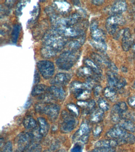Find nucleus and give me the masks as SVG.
Wrapping results in <instances>:
<instances>
[{
	"instance_id": "1",
	"label": "nucleus",
	"mask_w": 135,
	"mask_h": 152,
	"mask_svg": "<svg viewBox=\"0 0 135 152\" xmlns=\"http://www.w3.org/2000/svg\"><path fill=\"white\" fill-rule=\"evenodd\" d=\"M46 36L44 41L43 46L57 53L61 50L67 44L65 37L59 34L56 31Z\"/></svg>"
},
{
	"instance_id": "2",
	"label": "nucleus",
	"mask_w": 135,
	"mask_h": 152,
	"mask_svg": "<svg viewBox=\"0 0 135 152\" xmlns=\"http://www.w3.org/2000/svg\"><path fill=\"white\" fill-rule=\"evenodd\" d=\"M80 58V53L77 51H66L61 53L57 59L58 67L63 70H69L77 63Z\"/></svg>"
},
{
	"instance_id": "3",
	"label": "nucleus",
	"mask_w": 135,
	"mask_h": 152,
	"mask_svg": "<svg viewBox=\"0 0 135 152\" xmlns=\"http://www.w3.org/2000/svg\"><path fill=\"white\" fill-rule=\"evenodd\" d=\"M36 66L45 79H49L54 75L55 66L53 62L48 60L39 61L36 64Z\"/></svg>"
},
{
	"instance_id": "4",
	"label": "nucleus",
	"mask_w": 135,
	"mask_h": 152,
	"mask_svg": "<svg viewBox=\"0 0 135 152\" xmlns=\"http://www.w3.org/2000/svg\"><path fill=\"white\" fill-rule=\"evenodd\" d=\"M62 118L63 121L61 123L60 129L63 132H70L76 127L77 121L73 116L68 113L62 114Z\"/></svg>"
},
{
	"instance_id": "5",
	"label": "nucleus",
	"mask_w": 135,
	"mask_h": 152,
	"mask_svg": "<svg viewBox=\"0 0 135 152\" xmlns=\"http://www.w3.org/2000/svg\"><path fill=\"white\" fill-rule=\"evenodd\" d=\"M60 108L56 104H50L44 106L42 113L47 115L51 121H55L60 114Z\"/></svg>"
},
{
	"instance_id": "6",
	"label": "nucleus",
	"mask_w": 135,
	"mask_h": 152,
	"mask_svg": "<svg viewBox=\"0 0 135 152\" xmlns=\"http://www.w3.org/2000/svg\"><path fill=\"white\" fill-rule=\"evenodd\" d=\"M71 78L72 77L69 74L59 73L56 75L52 80L50 83L53 85L61 86L68 84Z\"/></svg>"
},
{
	"instance_id": "7",
	"label": "nucleus",
	"mask_w": 135,
	"mask_h": 152,
	"mask_svg": "<svg viewBox=\"0 0 135 152\" xmlns=\"http://www.w3.org/2000/svg\"><path fill=\"white\" fill-rule=\"evenodd\" d=\"M123 38L122 40V47L126 52L129 51L131 48L133 42L131 34L129 28H124L122 31Z\"/></svg>"
},
{
	"instance_id": "8",
	"label": "nucleus",
	"mask_w": 135,
	"mask_h": 152,
	"mask_svg": "<svg viewBox=\"0 0 135 152\" xmlns=\"http://www.w3.org/2000/svg\"><path fill=\"white\" fill-rule=\"evenodd\" d=\"M49 93L53 99L63 101L66 97V93L61 86L53 85L49 88Z\"/></svg>"
},
{
	"instance_id": "9",
	"label": "nucleus",
	"mask_w": 135,
	"mask_h": 152,
	"mask_svg": "<svg viewBox=\"0 0 135 152\" xmlns=\"http://www.w3.org/2000/svg\"><path fill=\"white\" fill-rule=\"evenodd\" d=\"M87 89L88 88L86 86V84L77 81L73 82L70 86V90L71 92L77 99L79 98Z\"/></svg>"
},
{
	"instance_id": "10",
	"label": "nucleus",
	"mask_w": 135,
	"mask_h": 152,
	"mask_svg": "<svg viewBox=\"0 0 135 152\" xmlns=\"http://www.w3.org/2000/svg\"><path fill=\"white\" fill-rule=\"evenodd\" d=\"M127 133L126 130L118 126L110 129L107 133V135L111 138L119 140L123 138Z\"/></svg>"
},
{
	"instance_id": "11",
	"label": "nucleus",
	"mask_w": 135,
	"mask_h": 152,
	"mask_svg": "<svg viewBox=\"0 0 135 152\" xmlns=\"http://www.w3.org/2000/svg\"><path fill=\"white\" fill-rule=\"evenodd\" d=\"M125 20L120 14H117L110 16L106 21V26L118 27L125 24Z\"/></svg>"
},
{
	"instance_id": "12",
	"label": "nucleus",
	"mask_w": 135,
	"mask_h": 152,
	"mask_svg": "<svg viewBox=\"0 0 135 152\" xmlns=\"http://www.w3.org/2000/svg\"><path fill=\"white\" fill-rule=\"evenodd\" d=\"M127 9L126 2L124 1H116L111 7V11L114 15L120 14Z\"/></svg>"
},
{
	"instance_id": "13",
	"label": "nucleus",
	"mask_w": 135,
	"mask_h": 152,
	"mask_svg": "<svg viewBox=\"0 0 135 152\" xmlns=\"http://www.w3.org/2000/svg\"><path fill=\"white\" fill-rule=\"evenodd\" d=\"M108 83L111 87L118 88L123 77H120L117 73L110 71L107 74Z\"/></svg>"
},
{
	"instance_id": "14",
	"label": "nucleus",
	"mask_w": 135,
	"mask_h": 152,
	"mask_svg": "<svg viewBox=\"0 0 135 152\" xmlns=\"http://www.w3.org/2000/svg\"><path fill=\"white\" fill-rule=\"evenodd\" d=\"M49 90V88L45 84H37L33 88L31 95L34 97L39 96L41 97L48 93Z\"/></svg>"
},
{
	"instance_id": "15",
	"label": "nucleus",
	"mask_w": 135,
	"mask_h": 152,
	"mask_svg": "<svg viewBox=\"0 0 135 152\" xmlns=\"http://www.w3.org/2000/svg\"><path fill=\"white\" fill-rule=\"evenodd\" d=\"M39 126V134L42 136H45L48 134L49 126L47 120L44 118L40 117L37 119Z\"/></svg>"
},
{
	"instance_id": "16",
	"label": "nucleus",
	"mask_w": 135,
	"mask_h": 152,
	"mask_svg": "<svg viewBox=\"0 0 135 152\" xmlns=\"http://www.w3.org/2000/svg\"><path fill=\"white\" fill-rule=\"evenodd\" d=\"M118 144L117 140L115 139L104 140L98 141L96 144V146L98 147H107L113 148Z\"/></svg>"
},
{
	"instance_id": "17",
	"label": "nucleus",
	"mask_w": 135,
	"mask_h": 152,
	"mask_svg": "<svg viewBox=\"0 0 135 152\" xmlns=\"http://www.w3.org/2000/svg\"><path fill=\"white\" fill-rule=\"evenodd\" d=\"M111 117L113 122H119L121 121L123 118V114L120 111L117 104H115L112 107L111 110Z\"/></svg>"
},
{
	"instance_id": "18",
	"label": "nucleus",
	"mask_w": 135,
	"mask_h": 152,
	"mask_svg": "<svg viewBox=\"0 0 135 152\" xmlns=\"http://www.w3.org/2000/svg\"><path fill=\"white\" fill-rule=\"evenodd\" d=\"M91 45L96 50L101 52H106L107 45L104 40H96L92 39L90 42Z\"/></svg>"
},
{
	"instance_id": "19",
	"label": "nucleus",
	"mask_w": 135,
	"mask_h": 152,
	"mask_svg": "<svg viewBox=\"0 0 135 152\" xmlns=\"http://www.w3.org/2000/svg\"><path fill=\"white\" fill-rule=\"evenodd\" d=\"M23 124L26 129H33L36 127L37 122L36 120L31 116H27L23 119Z\"/></svg>"
},
{
	"instance_id": "20",
	"label": "nucleus",
	"mask_w": 135,
	"mask_h": 152,
	"mask_svg": "<svg viewBox=\"0 0 135 152\" xmlns=\"http://www.w3.org/2000/svg\"><path fill=\"white\" fill-rule=\"evenodd\" d=\"M85 64L86 66H88L92 70L93 73L97 75H101V71L99 66L93 61L89 59H86L85 60Z\"/></svg>"
},
{
	"instance_id": "21",
	"label": "nucleus",
	"mask_w": 135,
	"mask_h": 152,
	"mask_svg": "<svg viewBox=\"0 0 135 152\" xmlns=\"http://www.w3.org/2000/svg\"><path fill=\"white\" fill-rule=\"evenodd\" d=\"M104 110L100 109H96L92 112L90 116V120L93 123L100 122L104 118Z\"/></svg>"
},
{
	"instance_id": "22",
	"label": "nucleus",
	"mask_w": 135,
	"mask_h": 152,
	"mask_svg": "<svg viewBox=\"0 0 135 152\" xmlns=\"http://www.w3.org/2000/svg\"><path fill=\"white\" fill-rule=\"evenodd\" d=\"M120 122L119 126L125 130L131 132H135V124L132 121L125 119Z\"/></svg>"
},
{
	"instance_id": "23",
	"label": "nucleus",
	"mask_w": 135,
	"mask_h": 152,
	"mask_svg": "<svg viewBox=\"0 0 135 152\" xmlns=\"http://www.w3.org/2000/svg\"><path fill=\"white\" fill-rule=\"evenodd\" d=\"M89 130L88 126L86 123L82 124L80 126L79 130L77 132L76 136L80 137L82 140H86L88 136V133Z\"/></svg>"
},
{
	"instance_id": "24",
	"label": "nucleus",
	"mask_w": 135,
	"mask_h": 152,
	"mask_svg": "<svg viewBox=\"0 0 135 152\" xmlns=\"http://www.w3.org/2000/svg\"><path fill=\"white\" fill-rule=\"evenodd\" d=\"M54 7L61 12H68L70 8V5L66 1H57L54 3Z\"/></svg>"
},
{
	"instance_id": "25",
	"label": "nucleus",
	"mask_w": 135,
	"mask_h": 152,
	"mask_svg": "<svg viewBox=\"0 0 135 152\" xmlns=\"http://www.w3.org/2000/svg\"><path fill=\"white\" fill-rule=\"evenodd\" d=\"M93 72V71L89 67L87 66H85L79 69L77 71V74L79 77L88 79L91 78Z\"/></svg>"
},
{
	"instance_id": "26",
	"label": "nucleus",
	"mask_w": 135,
	"mask_h": 152,
	"mask_svg": "<svg viewBox=\"0 0 135 152\" xmlns=\"http://www.w3.org/2000/svg\"><path fill=\"white\" fill-rule=\"evenodd\" d=\"M103 94L105 98L112 101L117 97L115 90L111 87H107L103 90Z\"/></svg>"
},
{
	"instance_id": "27",
	"label": "nucleus",
	"mask_w": 135,
	"mask_h": 152,
	"mask_svg": "<svg viewBox=\"0 0 135 152\" xmlns=\"http://www.w3.org/2000/svg\"><path fill=\"white\" fill-rule=\"evenodd\" d=\"M117 141L118 143H128L132 144L135 142V136L133 134L128 132L123 138Z\"/></svg>"
},
{
	"instance_id": "28",
	"label": "nucleus",
	"mask_w": 135,
	"mask_h": 152,
	"mask_svg": "<svg viewBox=\"0 0 135 152\" xmlns=\"http://www.w3.org/2000/svg\"><path fill=\"white\" fill-rule=\"evenodd\" d=\"M92 58L96 63L101 65H107L108 66L110 62L107 59H105L98 53H93L92 55Z\"/></svg>"
},
{
	"instance_id": "29",
	"label": "nucleus",
	"mask_w": 135,
	"mask_h": 152,
	"mask_svg": "<svg viewBox=\"0 0 135 152\" xmlns=\"http://www.w3.org/2000/svg\"><path fill=\"white\" fill-rule=\"evenodd\" d=\"M92 39L96 40H104L105 34L101 29L97 28L91 32Z\"/></svg>"
},
{
	"instance_id": "30",
	"label": "nucleus",
	"mask_w": 135,
	"mask_h": 152,
	"mask_svg": "<svg viewBox=\"0 0 135 152\" xmlns=\"http://www.w3.org/2000/svg\"><path fill=\"white\" fill-rule=\"evenodd\" d=\"M20 30V26L19 24H16L14 26L12 33V42L16 43L19 37V34Z\"/></svg>"
},
{
	"instance_id": "31",
	"label": "nucleus",
	"mask_w": 135,
	"mask_h": 152,
	"mask_svg": "<svg viewBox=\"0 0 135 152\" xmlns=\"http://www.w3.org/2000/svg\"><path fill=\"white\" fill-rule=\"evenodd\" d=\"M99 109L104 111H107L109 109V104L106 100L103 98L99 99L98 101Z\"/></svg>"
},
{
	"instance_id": "32",
	"label": "nucleus",
	"mask_w": 135,
	"mask_h": 152,
	"mask_svg": "<svg viewBox=\"0 0 135 152\" xmlns=\"http://www.w3.org/2000/svg\"><path fill=\"white\" fill-rule=\"evenodd\" d=\"M67 109L74 116H77L79 115V110L78 107L75 104L70 103L67 104Z\"/></svg>"
},
{
	"instance_id": "33",
	"label": "nucleus",
	"mask_w": 135,
	"mask_h": 152,
	"mask_svg": "<svg viewBox=\"0 0 135 152\" xmlns=\"http://www.w3.org/2000/svg\"><path fill=\"white\" fill-rule=\"evenodd\" d=\"M92 152H115L113 148H107V147H98L93 150Z\"/></svg>"
},
{
	"instance_id": "34",
	"label": "nucleus",
	"mask_w": 135,
	"mask_h": 152,
	"mask_svg": "<svg viewBox=\"0 0 135 152\" xmlns=\"http://www.w3.org/2000/svg\"><path fill=\"white\" fill-rule=\"evenodd\" d=\"M117 104L123 115L124 113L126 112L127 111L128 109V106L125 102H120L117 103Z\"/></svg>"
},
{
	"instance_id": "35",
	"label": "nucleus",
	"mask_w": 135,
	"mask_h": 152,
	"mask_svg": "<svg viewBox=\"0 0 135 152\" xmlns=\"http://www.w3.org/2000/svg\"><path fill=\"white\" fill-rule=\"evenodd\" d=\"M102 127L99 125H98L93 129V133L95 136H99L102 131Z\"/></svg>"
},
{
	"instance_id": "36",
	"label": "nucleus",
	"mask_w": 135,
	"mask_h": 152,
	"mask_svg": "<svg viewBox=\"0 0 135 152\" xmlns=\"http://www.w3.org/2000/svg\"><path fill=\"white\" fill-rule=\"evenodd\" d=\"M102 87L101 86L97 85L93 88V94L96 97H99L102 91Z\"/></svg>"
},
{
	"instance_id": "37",
	"label": "nucleus",
	"mask_w": 135,
	"mask_h": 152,
	"mask_svg": "<svg viewBox=\"0 0 135 152\" xmlns=\"http://www.w3.org/2000/svg\"><path fill=\"white\" fill-rule=\"evenodd\" d=\"M128 103L131 107L135 109V96L129 97L128 99Z\"/></svg>"
},
{
	"instance_id": "38",
	"label": "nucleus",
	"mask_w": 135,
	"mask_h": 152,
	"mask_svg": "<svg viewBox=\"0 0 135 152\" xmlns=\"http://www.w3.org/2000/svg\"><path fill=\"white\" fill-rule=\"evenodd\" d=\"M111 70V72H115V73H117V71H118V68L115 65L114 63L110 61L109 62L108 65L107 66Z\"/></svg>"
},
{
	"instance_id": "39",
	"label": "nucleus",
	"mask_w": 135,
	"mask_h": 152,
	"mask_svg": "<svg viewBox=\"0 0 135 152\" xmlns=\"http://www.w3.org/2000/svg\"><path fill=\"white\" fill-rule=\"evenodd\" d=\"M98 22L97 20H93L92 21L90 25V32L95 30L98 28Z\"/></svg>"
},
{
	"instance_id": "40",
	"label": "nucleus",
	"mask_w": 135,
	"mask_h": 152,
	"mask_svg": "<svg viewBox=\"0 0 135 152\" xmlns=\"http://www.w3.org/2000/svg\"><path fill=\"white\" fill-rule=\"evenodd\" d=\"M95 102L94 100H91L88 102V106L87 109L88 110H93L95 106Z\"/></svg>"
},
{
	"instance_id": "41",
	"label": "nucleus",
	"mask_w": 135,
	"mask_h": 152,
	"mask_svg": "<svg viewBox=\"0 0 135 152\" xmlns=\"http://www.w3.org/2000/svg\"><path fill=\"white\" fill-rule=\"evenodd\" d=\"M93 4L97 6H100L103 4L105 2V1L103 0H95V1H91Z\"/></svg>"
},
{
	"instance_id": "42",
	"label": "nucleus",
	"mask_w": 135,
	"mask_h": 152,
	"mask_svg": "<svg viewBox=\"0 0 135 152\" xmlns=\"http://www.w3.org/2000/svg\"><path fill=\"white\" fill-rule=\"evenodd\" d=\"M40 80V77L37 71H36L35 74V78H34V83L37 84Z\"/></svg>"
},
{
	"instance_id": "43",
	"label": "nucleus",
	"mask_w": 135,
	"mask_h": 152,
	"mask_svg": "<svg viewBox=\"0 0 135 152\" xmlns=\"http://www.w3.org/2000/svg\"><path fill=\"white\" fill-rule=\"evenodd\" d=\"M81 147L79 145L74 146L72 150V152H81Z\"/></svg>"
},
{
	"instance_id": "44",
	"label": "nucleus",
	"mask_w": 135,
	"mask_h": 152,
	"mask_svg": "<svg viewBox=\"0 0 135 152\" xmlns=\"http://www.w3.org/2000/svg\"><path fill=\"white\" fill-rule=\"evenodd\" d=\"M121 71L123 72H127L128 69L125 66H122Z\"/></svg>"
},
{
	"instance_id": "45",
	"label": "nucleus",
	"mask_w": 135,
	"mask_h": 152,
	"mask_svg": "<svg viewBox=\"0 0 135 152\" xmlns=\"http://www.w3.org/2000/svg\"><path fill=\"white\" fill-rule=\"evenodd\" d=\"M30 104L31 102L30 101H28V102H27L26 104L25 107H28L30 105Z\"/></svg>"
},
{
	"instance_id": "46",
	"label": "nucleus",
	"mask_w": 135,
	"mask_h": 152,
	"mask_svg": "<svg viewBox=\"0 0 135 152\" xmlns=\"http://www.w3.org/2000/svg\"><path fill=\"white\" fill-rule=\"evenodd\" d=\"M131 48H132L133 51L135 53V44L132 45V47H131Z\"/></svg>"
},
{
	"instance_id": "47",
	"label": "nucleus",
	"mask_w": 135,
	"mask_h": 152,
	"mask_svg": "<svg viewBox=\"0 0 135 152\" xmlns=\"http://www.w3.org/2000/svg\"><path fill=\"white\" fill-rule=\"evenodd\" d=\"M134 31H135V29H134Z\"/></svg>"
},
{
	"instance_id": "48",
	"label": "nucleus",
	"mask_w": 135,
	"mask_h": 152,
	"mask_svg": "<svg viewBox=\"0 0 135 152\" xmlns=\"http://www.w3.org/2000/svg\"></svg>"
}]
</instances>
